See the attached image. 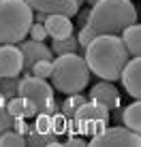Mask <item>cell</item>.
<instances>
[{"instance_id": "6da1fadb", "label": "cell", "mask_w": 141, "mask_h": 147, "mask_svg": "<svg viewBox=\"0 0 141 147\" xmlns=\"http://www.w3.org/2000/svg\"><path fill=\"white\" fill-rule=\"evenodd\" d=\"M83 49H85L83 60L88 64L90 73H94L105 81H118L124 64L130 58L120 34H96Z\"/></svg>"}, {"instance_id": "7a4b0ae2", "label": "cell", "mask_w": 141, "mask_h": 147, "mask_svg": "<svg viewBox=\"0 0 141 147\" xmlns=\"http://www.w3.org/2000/svg\"><path fill=\"white\" fill-rule=\"evenodd\" d=\"M133 0H96L88 9V26L96 34H120L126 26L137 24Z\"/></svg>"}, {"instance_id": "3957f363", "label": "cell", "mask_w": 141, "mask_h": 147, "mask_svg": "<svg viewBox=\"0 0 141 147\" xmlns=\"http://www.w3.org/2000/svg\"><path fill=\"white\" fill-rule=\"evenodd\" d=\"M90 68L85 64V60L75 53H62L54 55L52 60V88L58 90L62 94H77L90 85Z\"/></svg>"}, {"instance_id": "277c9868", "label": "cell", "mask_w": 141, "mask_h": 147, "mask_svg": "<svg viewBox=\"0 0 141 147\" xmlns=\"http://www.w3.org/2000/svg\"><path fill=\"white\" fill-rule=\"evenodd\" d=\"M34 11L26 0H0V43H19L28 36Z\"/></svg>"}, {"instance_id": "5b68a950", "label": "cell", "mask_w": 141, "mask_h": 147, "mask_svg": "<svg viewBox=\"0 0 141 147\" xmlns=\"http://www.w3.org/2000/svg\"><path fill=\"white\" fill-rule=\"evenodd\" d=\"M17 96L30 100L37 107V113L54 115L58 111V105L54 100V88H52V83H47V79L34 77V75H24L19 79Z\"/></svg>"}, {"instance_id": "8992f818", "label": "cell", "mask_w": 141, "mask_h": 147, "mask_svg": "<svg viewBox=\"0 0 141 147\" xmlns=\"http://www.w3.org/2000/svg\"><path fill=\"white\" fill-rule=\"evenodd\" d=\"M92 147H139L141 134L126 126H105L100 132L90 139Z\"/></svg>"}, {"instance_id": "52a82bcc", "label": "cell", "mask_w": 141, "mask_h": 147, "mask_svg": "<svg viewBox=\"0 0 141 147\" xmlns=\"http://www.w3.org/2000/svg\"><path fill=\"white\" fill-rule=\"evenodd\" d=\"M22 51L24 58V75H30V68H32L34 62L39 60H54V51L45 45V40H32V38H24L19 43H15Z\"/></svg>"}, {"instance_id": "ba28073f", "label": "cell", "mask_w": 141, "mask_h": 147, "mask_svg": "<svg viewBox=\"0 0 141 147\" xmlns=\"http://www.w3.org/2000/svg\"><path fill=\"white\" fill-rule=\"evenodd\" d=\"M24 70V58L15 43H0V77H17Z\"/></svg>"}, {"instance_id": "9c48e42d", "label": "cell", "mask_w": 141, "mask_h": 147, "mask_svg": "<svg viewBox=\"0 0 141 147\" xmlns=\"http://www.w3.org/2000/svg\"><path fill=\"white\" fill-rule=\"evenodd\" d=\"M118 79L122 81L124 92L137 100L141 96V60H139V55H130Z\"/></svg>"}, {"instance_id": "30bf717a", "label": "cell", "mask_w": 141, "mask_h": 147, "mask_svg": "<svg viewBox=\"0 0 141 147\" xmlns=\"http://www.w3.org/2000/svg\"><path fill=\"white\" fill-rule=\"evenodd\" d=\"M90 100H94V102H98L100 107H105L107 111H113L120 107V102H122V98H120V92L118 88L113 85V81H98V83H94L92 88H90Z\"/></svg>"}, {"instance_id": "8fae6325", "label": "cell", "mask_w": 141, "mask_h": 147, "mask_svg": "<svg viewBox=\"0 0 141 147\" xmlns=\"http://www.w3.org/2000/svg\"><path fill=\"white\" fill-rule=\"evenodd\" d=\"M30 4V9L37 13H45V15H52V13H60V15H66V17H75L79 11V4L75 0H26Z\"/></svg>"}, {"instance_id": "7c38bea8", "label": "cell", "mask_w": 141, "mask_h": 147, "mask_svg": "<svg viewBox=\"0 0 141 147\" xmlns=\"http://www.w3.org/2000/svg\"><path fill=\"white\" fill-rule=\"evenodd\" d=\"M43 26L47 30V36H52L54 40L58 38H66L73 34V22L66 15H60V13H52V15H45L43 19Z\"/></svg>"}, {"instance_id": "4fadbf2b", "label": "cell", "mask_w": 141, "mask_h": 147, "mask_svg": "<svg viewBox=\"0 0 141 147\" xmlns=\"http://www.w3.org/2000/svg\"><path fill=\"white\" fill-rule=\"evenodd\" d=\"M120 38H122L124 47L128 49L130 55H141V26L137 24H130L120 32Z\"/></svg>"}, {"instance_id": "5bb4252c", "label": "cell", "mask_w": 141, "mask_h": 147, "mask_svg": "<svg viewBox=\"0 0 141 147\" xmlns=\"http://www.w3.org/2000/svg\"><path fill=\"white\" fill-rule=\"evenodd\" d=\"M120 121H122V126L135 130V132H141V102H139V98L135 102H130L128 107L120 109Z\"/></svg>"}, {"instance_id": "9a60e30c", "label": "cell", "mask_w": 141, "mask_h": 147, "mask_svg": "<svg viewBox=\"0 0 141 147\" xmlns=\"http://www.w3.org/2000/svg\"><path fill=\"white\" fill-rule=\"evenodd\" d=\"M54 55H62V53H75L79 49V43H77V36L70 34L66 38H58V40H52V47Z\"/></svg>"}, {"instance_id": "2e32d148", "label": "cell", "mask_w": 141, "mask_h": 147, "mask_svg": "<svg viewBox=\"0 0 141 147\" xmlns=\"http://www.w3.org/2000/svg\"><path fill=\"white\" fill-rule=\"evenodd\" d=\"M85 100H88V98H85V96H83L81 92H77V94H68V98L62 102V107H60L58 111H60V113H62L66 119H73L75 111H77L79 107H81V105L85 102Z\"/></svg>"}, {"instance_id": "e0dca14e", "label": "cell", "mask_w": 141, "mask_h": 147, "mask_svg": "<svg viewBox=\"0 0 141 147\" xmlns=\"http://www.w3.org/2000/svg\"><path fill=\"white\" fill-rule=\"evenodd\" d=\"M24 145H26V139L17 130L7 128L4 132H0V147H24Z\"/></svg>"}, {"instance_id": "ac0fdd59", "label": "cell", "mask_w": 141, "mask_h": 147, "mask_svg": "<svg viewBox=\"0 0 141 147\" xmlns=\"http://www.w3.org/2000/svg\"><path fill=\"white\" fill-rule=\"evenodd\" d=\"M19 75L17 77H0V94L4 96V100L17 96V90H19Z\"/></svg>"}, {"instance_id": "d6986e66", "label": "cell", "mask_w": 141, "mask_h": 147, "mask_svg": "<svg viewBox=\"0 0 141 147\" xmlns=\"http://www.w3.org/2000/svg\"><path fill=\"white\" fill-rule=\"evenodd\" d=\"M30 75L41 77V79H49V75H52V60H39V62H34L32 68H30Z\"/></svg>"}, {"instance_id": "ffe728a7", "label": "cell", "mask_w": 141, "mask_h": 147, "mask_svg": "<svg viewBox=\"0 0 141 147\" xmlns=\"http://www.w3.org/2000/svg\"><path fill=\"white\" fill-rule=\"evenodd\" d=\"M66 130H68V119L60 111H56L52 115V132L56 136H60V134H66Z\"/></svg>"}, {"instance_id": "44dd1931", "label": "cell", "mask_w": 141, "mask_h": 147, "mask_svg": "<svg viewBox=\"0 0 141 147\" xmlns=\"http://www.w3.org/2000/svg\"><path fill=\"white\" fill-rule=\"evenodd\" d=\"M24 139H26V145H30V147H41V145H45V136L39 132L37 128H34V124L26 128Z\"/></svg>"}, {"instance_id": "7402d4cb", "label": "cell", "mask_w": 141, "mask_h": 147, "mask_svg": "<svg viewBox=\"0 0 141 147\" xmlns=\"http://www.w3.org/2000/svg\"><path fill=\"white\" fill-rule=\"evenodd\" d=\"M34 117H37V121H34V128H37L43 136L54 134V132H52V115H47V113H37Z\"/></svg>"}, {"instance_id": "603a6c76", "label": "cell", "mask_w": 141, "mask_h": 147, "mask_svg": "<svg viewBox=\"0 0 141 147\" xmlns=\"http://www.w3.org/2000/svg\"><path fill=\"white\" fill-rule=\"evenodd\" d=\"M7 111L11 117H24V98L22 96H13L7 100Z\"/></svg>"}, {"instance_id": "cb8c5ba5", "label": "cell", "mask_w": 141, "mask_h": 147, "mask_svg": "<svg viewBox=\"0 0 141 147\" xmlns=\"http://www.w3.org/2000/svg\"><path fill=\"white\" fill-rule=\"evenodd\" d=\"M11 126H13V117L7 111V100H4V96L0 94V132H4V130L11 128Z\"/></svg>"}, {"instance_id": "d4e9b609", "label": "cell", "mask_w": 141, "mask_h": 147, "mask_svg": "<svg viewBox=\"0 0 141 147\" xmlns=\"http://www.w3.org/2000/svg\"><path fill=\"white\" fill-rule=\"evenodd\" d=\"M28 36L32 40H45L47 38V30H45V26L41 22H32L28 28Z\"/></svg>"}, {"instance_id": "484cf974", "label": "cell", "mask_w": 141, "mask_h": 147, "mask_svg": "<svg viewBox=\"0 0 141 147\" xmlns=\"http://www.w3.org/2000/svg\"><path fill=\"white\" fill-rule=\"evenodd\" d=\"M94 36H96V32H94V30L90 28L88 24H85V26H81V28H79V32H77V43H79V47L83 49Z\"/></svg>"}, {"instance_id": "4316f807", "label": "cell", "mask_w": 141, "mask_h": 147, "mask_svg": "<svg viewBox=\"0 0 141 147\" xmlns=\"http://www.w3.org/2000/svg\"><path fill=\"white\" fill-rule=\"evenodd\" d=\"M64 145H66V147H75V145H77V147H83V145H88V143H85L83 139H79V134H70V139H68Z\"/></svg>"}, {"instance_id": "83f0119b", "label": "cell", "mask_w": 141, "mask_h": 147, "mask_svg": "<svg viewBox=\"0 0 141 147\" xmlns=\"http://www.w3.org/2000/svg\"><path fill=\"white\" fill-rule=\"evenodd\" d=\"M77 15H79V17H77V26H79V28L85 26V22H88V9H81V7H79Z\"/></svg>"}, {"instance_id": "f1b7e54d", "label": "cell", "mask_w": 141, "mask_h": 147, "mask_svg": "<svg viewBox=\"0 0 141 147\" xmlns=\"http://www.w3.org/2000/svg\"><path fill=\"white\" fill-rule=\"evenodd\" d=\"M75 2H77L79 7H81V4H85V0H75Z\"/></svg>"}, {"instance_id": "f546056e", "label": "cell", "mask_w": 141, "mask_h": 147, "mask_svg": "<svg viewBox=\"0 0 141 147\" xmlns=\"http://www.w3.org/2000/svg\"><path fill=\"white\" fill-rule=\"evenodd\" d=\"M85 2H88V4H94V2H96V0H85Z\"/></svg>"}]
</instances>
